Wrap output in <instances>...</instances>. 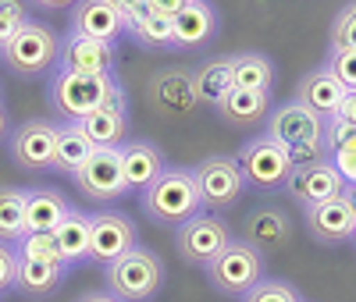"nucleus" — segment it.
Returning <instances> with one entry per match:
<instances>
[{
	"instance_id": "nucleus-12",
	"label": "nucleus",
	"mask_w": 356,
	"mask_h": 302,
	"mask_svg": "<svg viewBox=\"0 0 356 302\" xmlns=\"http://www.w3.org/2000/svg\"><path fill=\"white\" fill-rule=\"evenodd\" d=\"M303 224L310 238H317L321 246H342L356 235V210L349 206L346 196H335L317 206H303Z\"/></svg>"
},
{
	"instance_id": "nucleus-29",
	"label": "nucleus",
	"mask_w": 356,
	"mask_h": 302,
	"mask_svg": "<svg viewBox=\"0 0 356 302\" xmlns=\"http://www.w3.org/2000/svg\"><path fill=\"white\" fill-rule=\"evenodd\" d=\"M275 85V65L264 53H235L232 57V89H257L271 93Z\"/></svg>"
},
{
	"instance_id": "nucleus-9",
	"label": "nucleus",
	"mask_w": 356,
	"mask_h": 302,
	"mask_svg": "<svg viewBox=\"0 0 356 302\" xmlns=\"http://www.w3.org/2000/svg\"><path fill=\"white\" fill-rule=\"evenodd\" d=\"M11 142V164L18 171H54V153H57V125L43 117H33L8 135Z\"/></svg>"
},
{
	"instance_id": "nucleus-23",
	"label": "nucleus",
	"mask_w": 356,
	"mask_h": 302,
	"mask_svg": "<svg viewBox=\"0 0 356 302\" xmlns=\"http://www.w3.org/2000/svg\"><path fill=\"white\" fill-rule=\"evenodd\" d=\"M221 121L228 125H257L271 114V93H257V89H228L214 103Z\"/></svg>"
},
{
	"instance_id": "nucleus-10",
	"label": "nucleus",
	"mask_w": 356,
	"mask_h": 302,
	"mask_svg": "<svg viewBox=\"0 0 356 302\" xmlns=\"http://www.w3.org/2000/svg\"><path fill=\"white\" fill-rule=\"evenodd\" d=\"M75 189L97 203H111L125 196V174H122V153L118 149H93L89 160L72 174Z\"/></svg>"
},
{
	"instance_id": "nucleus-36",
	"label": "nucleus",
	"mask_w": 356,
	"mask_h": 302,
	"mask_svg": "<svg viewBox=\"0 0 356 302\" xmlns=\"http://www.w3.org/2000/svg\"><path fill=\"white\" fill-rule=\"evenodd\" d=\"M29 22V11L22 0H0V50H4V43L18 33V28Z\"/></svg>"
},
{
	"instance_id": "nucleus-7",
	"label": "nucleus",
	"mask_w": 356,
	"mask_h": 302,
	"mask_svg": "<svg viewBox=\"0 0 356 302\" xmlns=\"http://www.w3.org/2000/svg\"><path fill=\"white\" fill-rule=\"evenodd\" d=\"M235 160H239V167H243L246 185H253V189H285V181L292 174L282 142H275L267 132L250 139Z\"/></svg>"
},
{
	"instance_id": "nucleus-24",
	"label": "nucleus",
	"mask_w": 356,
	"mask_h": 302,
	"mask_svg": "<svg viewBox=\"0 0 356 302\" xmlns=\"http://www.w3.org/2000/svg\"><path fill=\"white\" fill-rule=\"evenodd\" d=\"M50 235L57 242V253H61L65 267L89 260V214H86V210L68 206V214L61 217V224H57Z\"/></svg>"
},
{
	"instance_id": "nucleus-13",
	"label": "nucleus",
	"mask_w": 356,
	"mask_h": 302,
	"mask_svg": "<svg viewBox=\"0 0 356 302\" xmlns=\"http://www.w3.org/2000/svg\"><path fill=\"white\" fill-rule=\"evenodd\" d=\"M267 135L275 142H317L328 135V117L310 110L300 100H289L278 110H271V121H267Z\"/></svg>"
},
{
	"instance_id": "nucleus-43",
	"label": "nucleus",
	"mask_w": 356,
	"mask_h": 302,
	"mask_svg": "<svg viewBox=\"0 0 356 302\" xmlns=\"http://www.w3.org/2000/svg\"><path fill=\"white\" fill-rule=\"evenodd\" d=\"M36 8H43V11H65V8H75L79 0H33Z\"/></svg>"
},
{
	"instance_id": "nucleus-44",
	"label": "nucleus",
	"mask_w": 356,
	"mask_h": 302,
	"mask_svg": "<svg viewBox=\"0 0 356 302\" xmlns=\"http://www.w3.org/2000/svg\"><path fill=\"white\" fill-rule=\"evenodd\" d=\"M79 302H122V299H114L111 292H86Z\"/></svg>"
},
{
	"instance_id": "nucleus-47",
	"label": "nucleus",
	"mask_w": 356,
	"mask_h": 302,
	"mask_svg": "<svg viewBox=\"0 0 356 302\" xmlns=\"http://www.w3.org/2000/svg\"><path fill=\"white\" fill-rule=\"evenodd\" d=\"M353 238H356V235H353Z\"/></svg>"
},
{
	"instance_id": "nucleus-21",
	"label": "nucleus",
	"mask_w": 356,
	"mask_h": 302,
	"mask_svg": "<svg viewBox=\"0 0 356 302\" xmlns=\"http://www.w3.org/2000/svg\"><path fill=\"white\" fill-rule=\"evenodd\" d=\"M346 93H349V89L321 65V68H314L310 75H303L300 89H296V100L307 103V107L317 110V114H324V117H335V110H339V103L346 100Z\"/></svg>"
},
{
	"instance_id": "nucleus-11",
	"label": "nucleus",
	"mask_w": 356,
	"mask_h": 302,
	"mask_svg": "<svg viewBox=\"0 0 356 302\" xmlns=\"http://www.w3.org/2000/svg\"><path fill=\"white\" fill-rule=\"evenodd\" d=\"M136 249V224L118 210H93L89 214V260L111 263Z\"/></svg>"
},
{
	"instance_id": "nucleus-1",
	"label": "nucleus",
	"mask_w": 356,
	"mask_h": 302,
	"mask_svg": "<svg viewBox=\"0 0 356 302\" xmlns=\"http://www.w3.org/2000/svg\"><path fill=\"white\" fill-rule=\"evenodd\" d=\"M139 196H143L146 217L161 228H182L189 217L203 214V203H200L189 167H164Z\"/></svg>"
},
{
	"instance_id": "nucleus-40",
	"label": "nucleus",
	"mask_w": 356,
	"mask_h": 302,
	"mask_svg": "<svg viewBox=\"0 0 356 302\" xmlns=\"http://www.w3.org/2000/svg\"><path fill=\"white\" fill-rule=\"evenodd\" d=\"M193 0H146V11L150 15H161V18H178Z\"/></svg>"
},
{
	"instance_id": "nucleus-3",
	"label": "nucleus",
	"mask_w": 356,
	"mask_h": 302,
	"mask_svg": "<svg viewBox=\"0 0 356 302\" xmlns=\"http://www.w3.org/2000/svg\"><path fill=\"white\" fill-rule=\"evenodd\" d=\"M118 85L122 82L114 75H75V72L57 68L47 85V97H50L54 114H61L65 121H82L86 114L100 110Z\"/></svg>"
},
{
	"instance_id": "nucleus-25",
	"label": "nucleus",
	"mask_w": 356,
	"mask_h": 302,
	"mask_svg": "<svg viewBox=\"0 0 356 302\" xmlns=\"http://www.w3.org/2000/svg\"><path fill=\"white\" fill-rule=\"evenodd\" d=\"M68 214V199L57 189H25V235L29 231H54Z\"/></svg>"
},
{
	"instance_id": "nucleus-45",
	"label": "nucleus",
	"mask_w": 356,
	"mask_h": 302,
	"mask_svg": "<svg viewBox=\"0 0 356 302\" xmlns=\"http://www.w3.org/2000/svg\"><path fill=\"white\" fill-rule=\"evenodd\" d=\"M11 135V117H8V110H4V103H0V142H4Z\"/></svg>"
},
{
	"instance_id": "nucleus-6",
	"label": "nucleus",
	"mask_w": 356,
	"mask_h": 302,
	"mask_svg": "<svg viewBox=\"0 0 356 302\" xmlns=\"http://www.w3.org/2000/svg\"><path fill=\"white\" fill-rule=\"evenodd\" d=\"M193 171V181H196V192H200V203L211 206V210H225L232 203H239L243 192H246V178H243V167L235 157H203Z\"/></svg>"
},
{
	"instance_id": "nucleus-15",
	"label": "nucleus",
	"mask_w": 356,
	"mask_h": 302,
	"mask_svg": "<svg viewBox=\"0 0 356 302\" xmlns=\"http://www.w3.org/2000/svg\"><path fill=\"white\" fill-rule=\"evenodd\" d=\"M79 125H82V132L89 135V142H93V146L118 149V146L125 142V135H129V97H125V89L118 85L114 93H111V100L100 110L86 114Z\"/></svg>"
},
{
	"instance_id": "nucleus-28",
	"label": "nucleus",
	"mask_w": 356,
	"mask_h": 302,
	"mask_svg": "<svg viewBox=\"0 0 356 302\" xmlns=\"http://www.w3.org/2000/svg\"><path fill=\"white\" fill-rule=\"evenodd\" d=\"M228 89H232V57H211L193 72V93L207 107H214Z\"/></svg>"
},
{
	"instance_id": "nucleus-8",
	"label": "nucleus",
	"mask_w": 356,
	"mask_h": 302,
	"mask_svg": "<svg viewBox=\"0 0 356 302\" xmlns=\"http://www.w3.org/2000/svg\"><path fill=\"white\" fill-rule=\"evenodd\" d=\"M228 242H232V228L218 214H196L175 235V246H178V253H182V260L196 263V267L214 263V256L228 246Z\"/></svg>"
},
{
	"instance_id": "nucleus-37",
	"label": "nucleus",
	"mask_w": 356,
	"mask_h": 302,
	"mask_svg": "<svg viewBox=\"0 0 356 302\" xmlns=\"http://www.w3.org/2000/svg\"><path fill=\"white\" fill-rule=\"evenodd\" d=\"M324 68H328L346 89H356V50H328Z\"/></svg>"
},
{
	"instance_id": "nucleus-46",
	"label": "nucleus",
	"mask_w": 356,
	"mask_h": 302,
	"mask_svg": "<svg viewBox=\"0 0 356 302\" xmlns=\"http://www.w3.org/2000/svg\"><path fill=\"white\" fill-rule=\"evenodd\" d=\"M342 196H346V199H349V206L356 210V185H346V192H342Z\"/></svg>"
},
{
	"instance_id": "nucleus-16",
	"label": "nucleus",
	"mask_w": 356,
	"mask_h": 302,
	"mask_svg": "<svg viewBox=\"0 0 356 302\" xmlns=\"http://www.w3.org/2000/svg\"><path fill=\"white\" fill-rule=\"evenodd\" d=\"M68 33L86 36V40H100V43H118L129 33V22L118 15L107 0H79L72 8Z\"/></svg>"
},
{
	"instance_id": "nucleus-22",
	"label": "nucleus",
	"mask_w": 356,
	"mask_h": 302,
	"mask_svg": "<svg viewBox=\"0 0 356 302\" xmlns=\"http://www.w3.org/2000/svg\"><path fill=\"white\" fill-rule=\"evenodd\" d=\"M289 235H292V221H289V214H282L278 206H260V210H253V214L246 217V242L253 249H260V253H267V249H282L285 242H289Z\"/></svg>"
},
{
	"instance_id": "nucleus-33",
	"label": "nucleus",
	"mask_w": 356,
	"mask_h": 302,
	"mask_svg": "<svg viewBox=\"0 0 356 302\" xmlns=\"http://www.w3.org/2000/svg\"><path fill=\"white\" fill-rule=\"evenodd\" d=\"M285 160L292 171H303V167H314V164H324L332 160V146L328 139H317V142H285Z\"/></svg>"
},
{
	"instance_id": "nucleus-17",
	"label": "nucleus",
	"mask_w": 356,
	"mask_h": 302,
	"mask_svg": "<svg viewBox=\"0 0 356 302\" xmlns=\"http://www.w3.org/2000/svg\"><path fill=\"white\" fill-rule=\"evenodd\" d=\"M285 189L292 192V199H300L303 206H317L324 199L342 196L346 181H342V174L335 171L332 160H324V164H314V167H303V171H292L289 181H285Z\"/></svg>"
},
{
	"instance_id": "nucleus-38",
	"label": "nucleus",
	"mask_w": 356,
	"mask_h": 302,
	"mask_svg": "<svg viewBox=\"0 0 356 302\" xmlns=\"http://www.w3.org/2000/svg\"><path fill=\"white\" fill-rule=\"evenodd\" d=\"M15 274H18V253H15V246L0 242V292L15 288Z\"/></svg>"
},
{
	"instance_id": "nucleus-42",
	"label": "nucleus",
	"mask_w": 356,
	"mask_h": 302,
	"mask_svg": "<svg viewBox=\"0 0 356 302\" xmlns=\"http://www.w3.org/2000/svg\"><path fill=\"white\" fill-rule=\"evenodd\" d=\"M335 121H342V125H353V128H356V89H349V93H346V100L339 103V110H335Z\"/></svg>"
},
{
	"instance_id": "nucleus-26",
	"label": "nucleus",
	"mask_w": 356,
	"mask_h": 302,
	"mask_svg": "<svg viewBox=\"0 0 356 302\" xmlns=\"http://www.w3.org/2000/svg\"><path fill=\"white\" fill-rule=\"evenodd\" d=\"M93 142H89V135L82 132L79 121H65V125H57V153H54V171L61 174H75L89 153H93Z\"/></svg>"
},
{
	"instance_id": "nucleus-2",
	"label": "nucleus",
	"mask_w": 356,
	"mask_h": 302,
	"mask_svg": "<svg viewBox=\"0 0 356 302\" xmlns=\"http://www.w3.org/2000/svg\"><path fill=\"white\" fill-rule=\"evenodd\" d=\"M104 285L122 302H150L164 285V263L157 253L136 246L125 256L104 263Z\"/></svg>"
},
{
	"instance_id": "nucleus-31",
	"label": "nucleus",
	"mask_w": 356,
	"mask_h": 302,
	"mask_svg": "<svg viewBox=\"0 0 356 302\" xmlns=\"http://www.w3.org/2000/svg\"><path fill=\"white\" fill-rule=\"evenodd\" d=\"M25 235V189L0 185V242L18 246Z\"/></svg>"
},
{
	"instance_id": "nucleus-20",
	"label": "nucleus",
	"mask_w": 356,
	"mask_h": 302,
	"mask_svg": "<svg viewBox=\"0 0 356 302\" xmlns=\"http://www.w3.org/2000/svg\"><path fill=\"white\" fill-rule=\"evenodd\" d=\"M171 22H175V50H200L218 33V11L207 4V0H193V4Z\"/></svg>"
},
{
	"instance_id": "nucleus-4",
	"label": "nucleus",
	"mask_w": 356,
	"mask_h": 302,
	"mask_svg": "<svg viewBox=\"0 0 356 302\" xmlns=\"http://www.w3.org/2000/svg\"><path fill=\"white\" fill-rule=\"evenodd\" d=\"M267 274V256L253 249L246 238H232L228 246L214 256V263H207V281L221 295L243 299L253 285H260Z\"/></svg>"
},
{
	"instance_id": "nucleus-32",
	"label": "nucleus",
	"mask_w": 356,
	"mask_h": 302,
	"mask_svg": "<svg viewBox=\"0 0 356 302\" xmlns=\"http://www.w3.org/2000/svg\"><path fill=\"white\" fill-rule=\"evenodd\" d=\"M15 253L22 260H36V263H61V253H57V242L50 231H29L18 238Z\"/></svg>"
},
{
	"instance_id": "nucleus-34",
	"label": "nucleus",
	"mask_w": 356,
	"mask_h": 302,
	"mask_svg": "<svg viewBox=\"0 0 356 302\" xmlns=\"http://www.w3.org/2000/svg\"><path fill=\"white\" fill-rule=\"evenodd\" d=\"M328 50H356V0H349V4L335 15Z\"/></svg>"
},
{
	"instance_id": "nucleus-19",
	"label": "nucleus",
	"mask_w": 356,
	"mask_h": 302,
	"mask_svg": "<svg viewBox=\"0 0 356 302\" xmlns=\"http://www.w3.org/2000/svg\"><path fill=\"white\" fill-rule=\"evenodd\" d=\"M150 100L157 103V110L164 114H193L200 107L196 93H193V75L189 72H178L168 68L161 75H154L150 82Z\"/></svg>"
},
{
	"instance_id": "nucleus-5",
	"label": "nucleus",
	"mask_w": 356,
	"mask_h": 302,
	"mask_svg": "<svg viewBox=\"0 0 356 302\" xmlns=\"http://www.w3.org/2000/svg\"><path fill=\"white\" fill-rule=\"evenodd\" d=\"M57 50H61V40H57L54 28L29 18L18 33L4 43L0 60H4L8 72H15L18 78H36L50 65H57Z\"/></svg>"
},
{
	"instance_id": "nucleus-18",
	"label": "nucleus",
	"mask_w": 356,
	"mask_h": 302,
	"mask_svg": "<svg viewBox=\"0 0 356 302\" xmlns=\"http://www.w3.org/2000/svg\"><path fill=\"white\" fill-rule=\"evenodd\" d=\"M118 153H122L125 192H143L168 167L161 146H154V142H122V146H118Z\"/></svg>"
},
{
	"instance_id": "nucleus-14",
	"label": "nucleus",
	"mask_w": 356,
	"mask_h": 302,
	"mask_svg": "<svg viewBox=\"0 0 356 302\" xmlns=\"http://www.w3.org/2000/svg\"><path fill=\"white\" fill-rule=\"evenodd\" d=\"M57 65L61 72H75V75H114L118 65V50L114 43H100V40H86V36H65L61 50H57Z\"/></svg>"
},
{
	"instance_id": "nucleus-39",
	"label": "nucleus",
	"mask_w": 356,
	"mask_h": 302,
	"mask_svg": "<svg viewBox=\"0 0 356 302\" xmlns=\"http://www.w3.org/2000/svg\"><path fill=\"white\" fill-rule=\"evenodd\" d=\"M332 164H335V171L342 174L346 185H356V153H349V149H335Z\"/></svg>"
},
{
	"instance_id": "nucleus-35",
	"label": "nucleus",
	"mask_w": 356,
	"mask_h": 302,
	"mask_svg": "<svg viewBox=\"0 0 356 302\" xmlns=\"http://www.w3.org/2000/svg\"><path fill=\"white\" fill-rule=\"evenodd\" d=\"M239 302H300V295H296V288L292 285H285V281H260V285H253Z\"/></svg>"
},
{
	"instance_id": "nucleus-30",
	"label": "nucleus",
	"mask_w": 356,
	"mask_h": 302,
	"mask_svg": "<svg viewBox=\"0 0 356 302\" xmlns=\"http://www.w3.org/2000/svg\"><path fill=\"white\" fill-rule=\"evenodd\" d=\"M129 36H132L143 50H175V22L143 11L139 18L129 22Z\"/></svg>"
},
{
	"instance_id": "nucleus-41",
	"label": "nucleus",
	"mask_w": 356,
	"mask_h": 302,
	"mask_svg": "<svg viewBox=\"0 0 356 302\" xmlns=\"http://www.w3.org/2000/svg\"><path fill=\"white\" fill-rule=\"evenodd\" d=\"M107 4L122 15L125 22H132V18H139V15L146 11V0H107Z\"/></svg>"
},
{
	"instance_id": "nucleus-27",
	"label": "nucleus",
	"mask_w": 356,
	"mask_h": 302,
	"mask_svg": "<svg viewBox=\"0 0 356 302\" xmlns=\"http://www.w3.org/2000/svg\"><path fill=\"white\" fill-rule=\"evenodd\" d=\"M65 263H36V260H22L18 256V274H15V288L25 295H50L65 285L68 278Z\"/></svg>"
}]
</instances>
